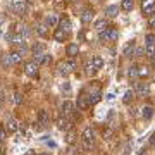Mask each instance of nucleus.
Segmentation results:
<instances>
[{
	"label": "nucleus",
	"instance_id": "f3484780",
	"mask_svg": "<svg viewBox=\"0 0 155 155\" xmlns=\"http://www.w3.org/2000/svg\"><path fill=\"white\" fill-rule=\"evenodd\" d=\"M117 14H119V7L117 5H109L105 9V16H109V17H116Z\"/></svg>",
	"mask_w": 155,
	"mask_h": 155
},
{
	"label": "nucleus",
	"instance_id": "20e7f679",
	"mask_svg": "<svg viewBox=\"0 0 155 155\" xmlns=\"http://www.w3.org/2000/svg\"><path fill=\"white\" fill-rule=\"evenodd\" d=\"M55 124L60 131H69L71 127H72V121H71L67 116H62V117H59V119L55 121Z\"/></svg>",
	"mask_w": 155,
	"mask_h": 155
},
{
	"label": "nucleus",
	"instance_id": "39448f33",
	"mask_svg": "<svg viewBox=\"0 0 155 155\" xmlns=\"http://www.w3.org/2000/svg\"><path fill=\"white\" fill-rule=\"evenodd\" d=\"M10 10L16 12V14H19V16H24V12H26V4L22 0H16V2L10 4Z\"/></svg>",
	"mask_w": 155,
	"mask_h": 155
},
{
	"label": "nucleus",
	"instance_id": "a19ab883",
	"mask_svg": "<svg viewBox=\"0 0 155 155\" xmlns=\"http://www.w3.org/2000/svg\"><path fill=\"white\" fill-rule=\"evenodd\" d=\"M33 127H35L36 131H42V127H43V124H42V122H35V124H33Z\"/></svg>",
	"mask_w": 155,
	"mask_h": 155
},
{
	"label": "nucleus",
	"instance_id": "9b49d317",
	"mask_svg": "<svg viewBox=\"0 0 155 155\" xmlns=\"http://www.w3.org/2000/svg\"><path fill=\"white\" fill-rule=\"evenodd\" d=\"M45 24L50 26V28L57 26V24H59V17H57V14H47L45 16Z\"/></svg>",
	"mask_w": 155,
	"mask_h": 155
},
{
	"label": "nucleus",
	"instance_id": "bb28decb",
	"mask_svg": "<svg viewBox=\"0 0 155 155\" xmlns=\"http://www.w3.org/2000/svg\"><path fill=\"white\" fill-rule=\"evenodd\" d=\"M59 24H60V29H64L66 33L71 29V21H69V19H66V17H64V19H60V21H59Z\"/></svg>",
	"mask_w": 155,
	"mask_h": 155
},
{
	"label": "nucleus",
	"instance_id": "f704fd0d",
	"mask_svg": "<svg viewBox=\"0 0 155 155\" xmlns=\"http://www.w3.org/2000/svg\"><path fill=\"white\" fill-rule=\"evenodd\" d=\"M133 95H134L133 92H126L124 98H122V100H124V104H131V100H133Z\"/></svg>",
	"mask_w": 155,
	"mask_h": 155
},
{
	"label": "nucleus",
	"instance_id": "3c124183",
	"mask_svg": "<svg viewBox=\"0 0 155 155\" xmlns=\"http://www.w3.org/2000/svg\"><path fill=\"white\" fill-rule=\"evenodd\" d=\"M140 155H145V154H140Z\"/></svg>",
	"mask_w": 155,
	"mask_h": 155
},
{
	"label": "nucleus",
	"instance_id": "c9c22d12",
	"mask_svg": "<svg viewBox=\"0 0 155 155\" xmlns=\"http://www.w3.org/2000/svg\"><path fill=\"white\" fill-rule=\"evenodd\" d=\"M148 24H150V28H155V14L148 16Z\"/></svg>",
	"mask_w": 155,
	"mask_h": 155
},
{
	"label": "nucleus",
	"instance_id": "f257e3e1",
	"mask_svg": "<svg viewBox=\"0 0 155 155\" xmlns=\"http://www.w3.org/2000/svg\"><path fill=\"white\" fill-rule=\"evenodd\" d=\"M98 38L102 40V42H116L117 38H119V31L117 29H114V28H109V29H102L98 33Z\"/></svg>",
	"mask_w": 155,
	"mask_h": 155
},
{
	"label": "nucleus",
	"instance_id": "9d476101",
	"mask_svg": "<svg viewBox=\"0 0 155 155\" xmlns=\"http://www.w3.org/2000/svg\"><path fill=\"white\" fill-rule=\"evenodd\" d=\"M17 127H19V122L14 117H9L7 122H5V129H7L9 133H14V131H17Z\"/></svg>",
	"mask_w": 155,
	"mask_h": 155
},
{
	"label": "nucleus",
	"instance_id": "412c9836",
	"mask_svg": "<svg viewBox=\"0 0 155 155\" xmlns=\"http://www.w3.org/2000/svg\"><path fill=\"white\" fill-rule=\"evenodd\" d=\"M66 52H67V55H69V57L78 55V43H71V45H67Z\"/></svg>",
	"mask_w": 155,
	"mask_h": 155
},
{
	"label": "nucleus",
	"instance_id": "cd10ccee",
	"mask_svg": "<svg viewBox=\"0 0 155 155\" xmlns=\"http://www.w3.org/2000/svg\"><path fill=\"white\" fill-rule=\"evenodd\" d=\"M85 72L88 74V76H93V74L97 72V67H95L93 64H86V66H85Z\"/></svg>",
	"mask_w": 155,
	"mask_h": 155
},
{
	"label": "nucleus",
	"instance_id": "423d86ee",
	"mask_svg": "<svg viewBox=\"0 0 155 155\" xmlns=\"http://www.w3.org/2000/svg\"><path fill=\"white\" fill-rule=\"evenodd\" d=\"M24 72H26L29 78H35L36 74H38V64H35L33 60L26 62L24 64Z\"/></svg>",
	"mask_w": 155,
	"mask_h": 155
},
{
	"label": "nucleus",
	"instance_id": "49530a36",
	"mask_svg": "<svg viewBox=\"0 0 155 155\" xmlns=\"http://www.w3.org/2000/svg\"><path fill=\"white\" fill-rule=\"evenodd\" d=\"M0 100L4 102V92H2V90H0Z\"/></svg>",
	"mask_w": 155,
	"mask_h": 155
},
{
	"label": "nucleus",
	"instance_id": "c85d7f7f",
	"mask_svg": "<svg viewBox=\"0 0 155 155\" xmlns=\"http://www.w3.org/2000/svg\"><path fill=\"white\" fill-rule=\"evenodd\" d=\"M145 54L148 57H154L155 55V45H145Z\"/></svg>",
	"mask_w": 155,
	"mask_h": 155
},
{
	"label": "nucleus",
	"instance_id": "c03bdc74",
	"mask_svg": "<svg viewBox=\"0 0 155 155\" xmlns=\"http://www.w3.org/2000/svg\"><path fill=\"white\" fill-rule=\"evenodd\" d=\"M24 155H36V152H35V150H28Z\"/></svg>",
	"mask_w": 155,
	"mask_h": 155
},
{
	"label": "nucleus",
	"instance_id": "ddd939ff",
	"mask_svg": "<svg viewBox=\"0 0 155 155\" xmlns=\"http://www.w3.org/2000/svg\"><path fill=\"white\" fill-rule=\"evenodd\" d=\"M148 92H150L148 83H138V85H136V93H138V95L145 97V95H148Z\"/></svg>",
	"mask_w": 155,
	"mask_h": 155
},
{
	"label": "nucleus",
	"instance_id": "b1692460",
	"mask_svg": "<svg viewBox=\"0 0 155 155\" xmlns=\"http://www.w3.org/2000/svg\"><path fill=\"white\" fill-rule=\"evenodd\" d=\"M16 35H28V29H26V26L22 24V22H17L16 24Z\"/></svg>",
	"mask_w": 155,
	"mask_h": 155
},
{
	"label": "nucleus",
	"instance_id": "f03ea898",
	"mask_svg": "<svg viewBox=\"0 0 155 155\" xmlns=\"http://www.w3.org/2000/svg\"><path fill=\"white\" fill-rule=\"evenodd\" d=\"M76 69V62H74V59H69L67 62H60L59 64V74L60 76H67L69 72Z\"/></svg>",
	"mask_w": 155,
	"mask_h": 155
},
{
	"label": "nucleus",
	"instance_id": "4468645a",
	"mask_svg": "<svg viewBox=\"0 0 155 155\" xmlns=\"http://www.w3.org/2000/svg\"><path fill=\"white\" fill-rule=\"evenodd\" d=\"M152 116H154V107L152 105H145L141 109V117L143 119H152Z\"/></svg>",
	"mask_w": 155,
	"mask_h": 155
},
{
	"label": "nucleus",
	"instance_id": "393cba45",
	"mask_svg": "<svg viewBox=\"0 0 155 155\" xmlns=\"http://www.w3.org/2000/svg\"><path fill=\"white\" fill-rule=\"evenodd\" d=\"M121 7L124 9L126 12L133 10V0H121Z\"/></svg>",
	"mask_w": 155,
	"mask_h": 155
},
{
	"label": "nucleus",
	"instance_id": "a18cd8bd",
	"mask_svg": "<svg viewBox=\"0 0 155 155\" xmlns=\"http://www.w3.org/2000/svg\"><path fill=\"white\" fill-rule=\"evenodd\" d=\"M62 90H66V92H69V85H67V83H64V85H62Z\"/></svg>",
	"mask_w": 155,
	"mask_h": 155
},
{
	"label": "nucleus",
	"instance_id": "4be33fe9",
	"mask_svg": "<svg viewBox=\"0 0 155 155\" xmlns=\"http://www.w3.org/2000/svg\"><path fill=\"white\" fill-rule=\"evenodd\" d=\"M10 59H12V64H19L22 60V50L12 52V54H10Z\"/></svg>",
	"mask_w": 155,
	"mask_h": 155
},
{
	"label": "nucleus",
	"instance_id": "aec40b11",
	"mask_svg": "<svg viewBox=\"0 0 155 155\" xmlns=\"http://www.w3.org/2000/svg\"><path fill=\"white\" fill-rule=\"evenodd\" d=\"M66 36H67V33H66V31H64V29H55V33H54V38H55L57 42H64V40H66Z\"/></svg>",
	"mask_w": 155,
	"mask_h": 155
},
{
	"label": "nucleus",
	"instance_id": "0eeeda50",
	"mask_svg": "<svg viewBox=\"0 0 155 155\" xmlns=\"http://www.w3.org/2000/svg\"><path fill=\"white\" fill-rule=\"evenodd\" d=\"M60 109H62V116H71V114L74 112L76 105H74L71 100H66V102L62 104V107H60Z\"/></svg>",
	"mask_w": 155,
	"mask_h": 155
},
{
	"label": "nucleus",
	"instance_id": "473e14b6",
	"mask_svg": "<svg viewBox=\"0 0 155 155\" xmlns=\"http://www.w3.org/2000/svg\"><path fill=\"white\" fill-rule=\"evenodd\" d=\"M104 26L107 28V22H105V19H100V21H97V22H95V29H98V31H102V29H104Z\"/></svg>",
	"mask_w": 155,
	"mask_h": 155
},
{
	"label": "nucleus",
	"instance_id": "6e6552de",
	"mask_svg": "<svg viewBox=\"0 0 155 155\" xmlns=\"http://www.w3.org/2000/svg\"><path fill=\"white\" fill-rule=\"evenodd\" d=\"M81 140L92 141V143H93V140H95V129H93L92 126L85 127V131H83V134H81Z\"/></svg>",
	"mask_w": 155,
	"mask_h": 155
},
{
	"label": "nucleus",
	"instance_id": "1a4fd4ad",
	"mask_svg": "<svg viewBox=\"0 0 155 155\" xmlns=\"http://www.w3.org/2000/svg\"><path fill=\"white\" fill-rule=\"evenodd\" d=\"M134 50H136V42L131 40V42L126 43V47H124V50H122V54H124V57H131Z\"/></svg>",
	"mask_w": 155,
	"mask_h": 155
},
{
	"label": "nucleus",
	"instance_id": "72a5a7b5",
	"mask_svg": "<svg viewBox=\"0 0 155 155\" xmlns=\"http://www.w3.org/2000/svg\"><path fill=\"white\" fill-rule=\"evenodd\" d=\"M76 138H78V136L74 133H69V134H67V138H66V141H67L69 145H72V143H76Z\"/></svg>",
	"mask_w": 155,
	"mask_h": 155
},
{
	"label": "nucleus",
	"instance_id": "ea45409f",
	"mask_svg": "<svg viewBox=\"0 0 155 155\" xmlns=\"http://www.w3.org/2000/svg\"><path fill=\"white\" fill-rule=\"evenodd\" d=\"M136 69H138V67H131V71H129V76H131V78L138 76V71H136Z\"/></svg>",
	"mask_w": 155,
	"mask_h": 155
},
{
	"label": "nucleus",
	"instance_id": "2f4dec72",
	"mask_svg": "<svg viewBox=\"0 0 155 155\" xmlns=\"http://www.w3.org/2000/svg\"><path fill=\"white\" fill-rule=\"evenodd\" d=\"M36 33L40 36H47V24H40V26L36 28Z\"/></svg>",
	"mask_w": 155,
	"mask_h": 155
},
{
	"label": "nucleus",
	"instance_id": "de8ad7c7",
	"mask_svg": "<svg viewBox=\"0 0 155 155\" xmlns=\"http://www.w3.org/2000/svg\"><path fill=\"white\" fill-rule=\"evenodd\" d=\"M40 155H50L48 152H43V154H40Z\"/></svg>",
	"mask_w": 155,
	"mask_h": 155
},
{
	"label": "nucleus",
	"instance_id": "2eb2a0df",
	"mask_svg": "<svg viewBox=\"0 0 155 155\" xmlns=\"http://www.w3.org/2000/svg\"><path fill=\"white\" fill-rule=\"evenodd\" d=\"M93 17H95V16H93V10H88V9H86V10L81 12V21L83 22H92Z\"/></svg>",
	"mask_w": 155,
	"mask_h": 155
},
{
	"label": "nucleus",
	"instance_id": "79ce46f5",
	"mask_svg": "<svg viewBox=\"0 0 155 155\" xmlns=\"http://www.w3.org/2000/svg\"><path fill=\"white\" fill-rule=\"evenodd\" d=\"M143 54H145V50H143V48H138V50H136V57H141Z\"/></svg>",
	"mask_w": 155,
	"mask_h": 155
},
{
	"label": "nucleus",
	"instance_id": "37998d69",
	"mask_svg": "<svg viewBox=\"0 0 155 155\" xmlns=\"http://www.w3.org/2000/svg\"><path fill=\"white\" fill-rule=\"evenodd\" d=\"M150 145H152V147H155V133L152 134V138H150Z\"/></svg>",
	"mask_w": 155,
	"mask_h": 155
},
{
	"label": "nucleus",
	"instance_id": "f8f14e48",
	"mask_svg": "<svg viewBox=\"0 0 155 155\" xmlns=\"http://www.w3.org/2000/svg\"><path fill=\"white\" fill-rule=\"evenodd\" d=\"M88 105H90V102H88V97H86V95L78 97V109H79V110H86Z\"/></svg>",
	"mask_w": 155,
	"mask_h": 155
},
{
	"label": "nucleus",
	"instance_id": "e433bc0d",
	"mask_svg": "<svg viewBox=\"0 0 155 155\" xmlns=\"http://www.w3.org/2000/svg\"><path fill=\"white\" fill-rule=\"evenodd\" d=\"M21 102H22V97L19 95V93H16V95H14V104H16V105H19Z\"/></svg>",
	"mask_w": 155,
	"mask_h": 155
},
{
	"label": "nucleus",
	"instance_id": "a878e982",
	"mask_svg": "<svg viewBox=\"0 0 155 155\" xmlns=\"http://www.w3.org/2000/svg\"><path fill=\"white\" fill-rule=\"evenodd\" d=\"M92 64L95 66V67H97V69H100V67L104 66V59H102L100 55H93V59H92Z\"/></svg>",
	"mask_w": 155,
	"mask_h": 155
},
{
	"label": "nucleus",
	"instance_id": "09e8293b",
	"mask_svg": "<svg viewBox=\"0 0 155 155\" xmlns=\"http://www.w3.org/2000/svg\"><path fill=\"white\" fill-rule=\"evenodd\" d=\"M0 110H2V100H0Z\"/></svg>",
	"mask_w": 155,
	"mask_h": 155
},
{
	"label": "nucleus",
	"instance_id": "6ab92c4d",
	"mask_svg": "<svg viewBox=\"0 0 155 155\" xmlns=\"http://www.w3.org/2000/svg\"><path fill=\"white\" fill-rule=\"evenodd\" d=\"M31 50H33V55H40V54H45V45H43V43H35Z\"/></svg>",
	"mask_w": 155,
	"mask_h": 155
},
{
	"label": "nucleus",
	"instance_id": "5701e85b",
	"mask_svg": "<svg viewBox=\"0 0 155 155\" xmlns=\"http://www.w3.org/2000/svg\"><path fill=\"white\" fill-rule=\"evenodd\" d=\"M0 64H2V67H9V66L12 64L10 54H7V55H2V57H0Z\"/></svg>",
	"mask_w": 155,
	"mask_h": 155
},
{
	"label": "nucleus",
	"instance_id": "c756f323",
	"mask_svg": "<svg viewBox=\"0 0 155 155\" xmlns=\"http://www.w3.org/2000/svg\"><path fill=\"white\" fill-rule=\"evenodd\" d=\"M148 74H150V71H148V67H140V69H138V76H140L141 79H145V78H148Z\"/></svg>",
	"mask_w": 155,
	"mask_h": 155
},
{
	"label": "nucleus",
	"instance_id": "58836bf2",
	"mask_svg": "<svg viewBox=\"0 0 155 155\" xmlns=\"http://www.w3.org/2000/svg\"><path fill=\"white\" fill-rule=\"evenodd\" d=\"M4 138H5V129L4 126H0V141H4Z\"/></svg>",
	"mask_w": 155,
	"mask_h": 155
},
{
	"label": "nucleus",
	"instance_id": "4c0bfd02",
	"mask_svg": "<svg viewBox=\"0 0 155 155\" xmlns=\"http://www.w3.org/2000/svg\"><path fill=\"white\" fill-rule=\"evenodd\" d=\"M110 136H112V129L109 127V129H105V131H104V138H105V140H109Z\"/></svg>",
	"mask_w": 155,
	"mask_h": 155
},
{
	"label": "nucleus",
	"instance_id": "dca6fc26",
	"mask_svg": "<svg viewBox=\"0 0 155 155\" xmlns=\"http://www.w3.org/2000/svg\"><path fill=\"white\" fill-rule=\"evenodd\" d=\"M100 97H102V95H100L98 90H93V92L90 93V97H88V102H90V105H92V104H97V102H100Z\"/></svg>",
	"mask_w": 155,
	"mask_h": 155
},
{
	"label": "nucleus",
	"instance_id": "a211bd4d",
	"mask_svg": "<svg viewBox=\"0 0 155 155\" xmlns=\"http://www.w3.org/2000/svg\"><path fill=\"white\" fill-rule=\"evenodd\" d=\"M38 122H42L43 126L48 124V114H47V110H38Z\"/></svg>",
	"mask_w": 155,
	"mask_h": 155
},
{
	"label": "nucleus",
	"instance_id": "8fccbe9b",
	"mask_svg": "<svg viewBox=\"0 0 155 155\" xmlns=\"http://www.w3.org/2000/svg\"><path fill=\"white\" fill-rule=\"evenodd\" d=\"M152 59H154V64H155V55H154V57H152Z\"/></svg>",
	"mask_w": 155,
	"mask_h": 155
},
{
	"label": "nucleus",
	"instance_id": "7c9ffc66",
	"mask_svg": "<svg viewBox=\"0 0 155 155\" xmlns=\"http://www.w3.org/2000/svg\"><path fill=\"white\" fill-rule=\"evenodd\" d=\"M145 45H155V35H152V33L145 35Z\"/></svg>",
	"mask_w": 155,
	"mask_h": 155
},
{
	"label": "nucleus",
	"instance_id": "7ed1b4c3",
	"mask_svg": "<svg viewBox=\"0 0 155 155\" xmlns=\"http://www.w3.org/2000/svg\"><path fill=\"white\" fill-rule=\"evenodd\" d=\"M141 12L145 16L155 14V0H141Z\"/></svg>",
	"mask_w": 155,
	"mask_h": 155
}]
</instances>
